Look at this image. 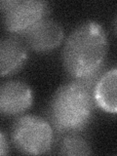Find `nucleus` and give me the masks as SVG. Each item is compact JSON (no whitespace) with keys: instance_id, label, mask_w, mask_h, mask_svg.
Wrapping results in <instances>:
<instances>
[{"instance_id":"6","label":"nucleus","mask_w":117,"mask_h":156,"mask_svg":"<svg viewBox=\"0 0 117 156\" xmlns=\"http://www.w3.org/2000/svg\"><path fill=\"white\" fill-rule=\"evenodd\" d=\"M27 45L36 52H49L61 45L63 29L60 23L50 19H43L23 34Z\"/></svg>"},{"instance_id":"5","label":"nucleus","mask_w":117,"mask_h":156,"mask_svg":"<svg viewBox=\"0 0 117 156\" xmlns=\"http://www.w3.org/2000/svg\"><path fill=\"white\" fill-rule=\"evenodd\" d=\"M33 92L22 81H8L0 86V114L14 116L23 113L33 104Z\"/></svg>"},{"instance_id":"4","label":"nucleus","mask_w":117,"mask_h":156,"mask_svg":"<svg viewBox=\"0 0 117 156\" xmlns=\"http://www.w3.org/2000/svg\"><path fill=\"white\" fill-rule=\"evenodd\" d=\"M48 3L40 0H4L0 1L3 24L11 33L24 34L34 24L45 19Z\"/></svg>"},{"instance_id":"8","label":"nucleus","mask_w":117,"mask_h":156,"mask_svg":"<svg viewBox=\"0 0 117 156\" xmlns=\"http://www.w3.org/2000/svg\"><path fill=\"white\" fill-rule=\"evenodd\" d=\"M116 83L117 69L113 67L102 73L93 91L96 105L109 113H115L117 110Z\"/></svg>"},{"instance_id":"10","label":"nucleus","mask_w":117,"mask_h":156,"mask_svg":"<svg viewBox=\"0 0 117 156\" xmlns=\"http://www.w3.org/2000/svg\"><path fill=\"white\" fill-rule=\"evenodd\" d=\"M8 144L4 134L0 131V155H6L8 153Z\"/></svg>"},{"instance_id":"1","label":"nucleus","mask_w":117,"mask_h":156,"mask_svg":"<svg viewBox=\"0 0 117 156\" xmlns=\"http://www.w3.org/2000/svg\"><path fill=\"white\" fill-rule=\"evenodd\" d=\"M107 38L99 23L88 21L76 27L66 39L62 51L66 70L80 79L104 70Z\"/></svg>"},{"instance_id":"3","label":"nucleus","mask_w":117,"mask_h":156,"mask_svg":"<svg viewBox=\"0 0 117 156\" xmlns=\"http://www.w3.org/2000/svg\"><path fill=\"white\" fill-rule=\"evenodd\" d=\"M12 140L21 152L40 155L51 149L54 139L52 126L36 115H23L12 127Z\"/></svg>"},{"instance_id":"9","label":"nucleus","mask_w":117,"mask_h":156,"mask_svg":"<svg viewBox=\"0 0 117 156\" xmlns=\"http://www.w3.org/2000/svg\"><path fill=\"white\" fill-rule=\"evenodd\" d=\"M60 153L62 155L79 156L89 155L92 153L88 141L75 133H69L62 140Z\"/></svg>"},{"instance_id":"7","label":"nucleus","mask_w":117,"mask_h":156,"mask_svg":"<svg viewBox=\"0 0 117 156\" xmlns=\"http://www.w3.org/2000/svg\"><path fill=\"white\" fill-rule=\"evenodd\" d=\"M27 58V44L16 36L0 39V75L18 72Z\"/></svg>"},{"instance_id":"2","label":"nucleus","mask_w":117,"mask_h":156,"mask_svg":"<svg viewBox=\"0 0 117 156\" xmlns=\"http://www.w3.org/2000/svg\"><path fill=\"white\" fill-rule=\"evenodd\" d=\"M93 91L79 79L58 88L50 105V118L58 131L76 133L90 123L96 105Z\"/></svg>"}]
</instances>
